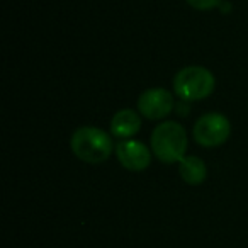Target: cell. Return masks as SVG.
Segmentation results:
<instances>
[{
  "label": "cell",
  "mask_w": 248,
  "mask_h": 248,
  "mask_svg": "<svg viewBox=\"0 0 248 248\" xmlns=\"http://www.w3.org/2000/svg\"><path fill=\"white\" fill-rule=\"evenodd\" d=\"M231 135V124L226 116L219 112L204 114L202 117L197 119L194 124V140L201 146L206 148H214L221 146L228 141Z\"/></svg>",
  "instance_id": "277c9868"
},
{
  "label": "cell",
  "mask_w": 248,
  "mask_h": 248,
  "mask_svg": "<svg viewBox=\"0 0 248 248\" xmlns=\"http://www.w3.org/2000/svg\"><path fill=\"white\" fill-rule=\"evenodd\" d=\"M152 152L163 163H179L187 152V133L182 124L165 121L152 133Z\"/></svg>",
  "instance_id": "7a4b0ae2"
},
{
  "label": "cell",
  "mask_w": 248,
  "mask_h": 248,
  "mask_svg": "<svg viewBox=\"0 0 248 248\" xmlns=\"http://www.w3.org/2000/svg\"><path fill=\"white\" fill-rule=\"evenodd\" d=\"M73 155L90 165L106 162L114 150L109 133L93 126H82L72 135L70 140Z\"/></svg>",
  "instance_id": "6da1fadb"
},
{
  "label": "cell",
  "mask_w": 248,
  "mask_h": 248,
  "mask_svg": "<svg viewBox=\"0 0 248 248\" xmlns=\"http://www.w3.org/2000/svg\"><path fill=\"white\" fill-rule=\"evenodd\" d=\"M221 2L223 0H187V4L197 11H211L214 7H219Z\"/></svg>",
  "instance_id": "9c48e42d"
},
{
  "label": "cell",
  "mask_w": 248,
  "mask_h": 248,
  "mask_svg": "<svg viewBox=\"0 0 248 248\" xmlns=\"http://www.w3.org/2000/svg\"><path fill=\"white\" fill-rule=\"evenodd\" d=\"M214 75L204 66H186L173 78V90L184 102L206 99L214 92Z\"/></svg>",
  "instance_id": "3957f363"
},
{
  "label": "cell",
  "mask_w": 248,
  "mask_h": 248,
  "mask_svg": "<svg viewBox=\"0 0 248 248\" xmlns=\"http://www.w3.org/2000/svg\"><path fill=\"white\" fill-rule=\"evenodd\" d=\"M179 173L180 179L189 186H199L206 180L207 177V169L204 160H201L199 156H184L179 162Z\"/></svg>",
  "instance_id": "ba28073f"
},
{
  "label": "cell",
  "mask_w": 248,
  "mask_h": 248,
  "mask_svg": "<svg viewBox=\"0 0 248 248\" xmlns=\"http://www.w3.org/2000/svg\"><path fill=\"white\" fill-rule=\"evenodd\" d=\"M116 156L124 169L131 172H141L150 167L152 153L148 146L136 140H123L116 145Z\"/></svg>",
  "instance_id": "8992f818"
},
{
  "label": "cell",
  "mask_w": 248,
  "mask_h": 248,
  "mask_svg": "<svg viewBox=\"0 0 248 248\" xmlns=\"http://www.w3.org/2000/svg\"><path fill=\"white\" fill-rule=\"evenodd\" d=\"M141 129V117L133 109H121L110 121V133L116 138L129 140Z\"/></svg>",
  "instance_id": "52a82bcc"
},
{
  "label": "cell",
  "mask_w": 248,
  "mask_h": 248,
  "mask_svg": "<svg viewBox=\"0 0 248 248\" xmlns=\"http://www.w3.org/2000/svg\"><path fill=\"white\" fill-rule=\"evenodd\" d=\"M173 106H175L173 95L169 90L160 89V87L145 90L138 99L140 114L152 121H158L167 117L172 112Z\"/></svg>",
  "instance_id": "5b68a950"
}]
</instances>
